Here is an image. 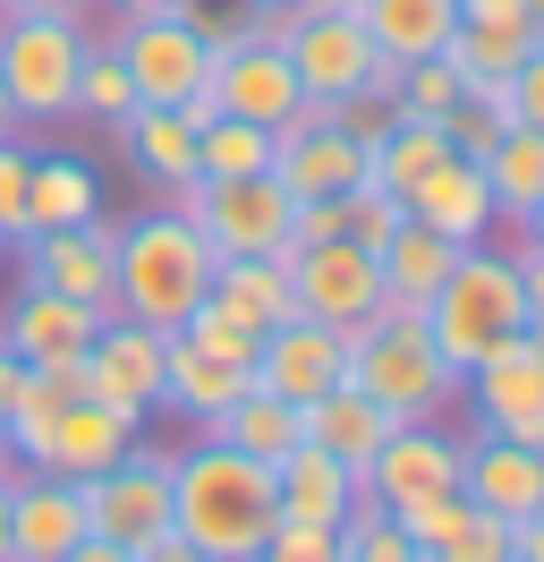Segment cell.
<instances>
[{
	"instance_id": "cell-32",
	"label": "cell",
	"mask_w": 544,
	"mask_h": 562,
	"mask_svg": "<svg viewBox=\"0 0 544 562\" xmlns=\"http://www.w3.org/2000/svg\"><path fill=\"white\" fill-rule=\"evenodd\" d=\"M120 154H128L145 179H162V188H188V179H196V128L162 103H136L128 120H120Z\"/></svg>"
},
{
	"instance_id": "cell-25",
	"label": "cell",
	"mask_w": 544,
	"mask_h": 562,
	"mask_svg": "<svg viewBox=\"0 0 544 562\" xmlns=\"http://www.w3.org/2000/svg\"><path fill=\"white\" fill-rule=\"evenodd\" d=\"M247 384H256V367L213 358V350H196L188 333H170V358H162V409H179L188 426H213Z\"/></svg>"
},
{
	"instance_id": "cell-37",
	"label": "cell",
	"mask_w": 544,
	"mask_h": 562,
	"mask_svg": "<svg viewBox=\"0 0 544 562\" xmlns=\"http://www.w3.org/2000/svg\"><path fill=\"white\" fill-rule=\"evenodd\" d=\"M392 103H400L408 120H442L451 103H468V77L451 69L442 52H434V60H408V69L392 77Z\"/></svg>"
},
{
	"instance_id": "cell-38",
	"label": "cell",
	"mask_w": 544,
	"mask_h": 562,
	"mask_svg": "<svg viewBox=\"0 0 544 562\" xmlns=\"http://www.w3.org/2000/svg\"><path fill=\"white\" fill-rule=\"evenodd\" d=\"M400 222H408V205L392 188H374V179H358V188L340 196V239H358V247H383Z\"/></svg>"
},
{
	"instance_id": "cell-39",
	"label": "cell",
	"mask_w": 544,
	"mask_h": 562,
	"mask_svg": "<svg viewBox=\"0 0 544 562\" xmlns=\"http://www.w3.org/2000/svg\"><path fill=\"white\" fill-rule=\"evenodd\" d=\"M340 537H349V562H426L400 528H392V512H383V503H366V494H358V512L340 520Z\"/></svg>"
},
{
	"instance_id": "cell-41",
	"label": "cell",
	"mask_w": 544,
	"mask_h": 562,
	"mask_svg": "<svg viewBox=\"0 0 544 562\" xmlns=\"http://www.w3.org/2000/svg\"><path fill=\"white\" fill-rule=\"evenodd\" d=\"M26 171H34V145L9 128L0 137V239H26Z\"/></svg>"
},
{
	"instance_id": "cell-12",
	"label": "cell",
	"mask_w": 544,
	"mask_h": 562,
	"mask_svg": "<svg viewBox=\"0 0 544 562\" xmlns=\"http://www.w3.org/2000/svg\"><path fill=\"white\" fill-rule=\"evenodd\" d=\"M272 179L290 196H349L366 179V145L340 128V103H298V120L272 137Z\"/></svg>"
},
{
	"instance_id": "cell-53",
	"label": "cell",
	"mask_w": 544,
	"mask_h": 562,
	"mask_svg": "<svg viewBox=\"0 0 544 562\" xmlns=\"http://www.w3.org/2000/svg\"><path fill=\"white\" fill-rule=\"evenodd\" d=\"M0 562H9V477H0Z\"/></svg>"
},
{
	"instance_id": "cell-2",
	"label": "cell",
	"mask_w": 544,
	"mask_h": 562,
	"mask_svg": "<svg viewBox=\"0 0 544 562\" xmlns=\"http://www.w3.org/2000/svg\"><path fill=\"white\" fill-rule=\"evenodd\" d=\"M213 265H222L213 239H204L179 205L136 213V222H120V239H111V316H136V324H154V333H179V324L204 307Z\"/></svg>"
},
{
	"instance_id": "cell-21",
	"label": "cell",
	"mask_w": 544,
	"mask_h": 562,
	"mask_svg": "<svg viewBox=\"0 0 544 562\" xmlns=\"http://www.w3.org/2000/svg\"><path fill=\"white\" fill-rule=\"evenodd\" d=\"M408 213H417L426 231H442V239L476 247L485 231H494V188H485V162H468V154H442L434 171L408 188Z\"/></svg>"
},
{
	"instance_id": "cell-9",
	"label": "cell",
	"mask_w": 544,
	"mask_h": 562,
	"mask_svg": "<svg viewBox=\"0 0 544 562\" xmlns=\"http://www.w3.org/2000/svg\"><path fill=\"white\" fill-rule=\"evenodd\" d=\"M77 494H86V528L111 537V546H128V554L179 537V528H170V452H145V443H136L128 460H111V469L86 477Z\"/></svg>"
},
{
	"instance_id": "cell-7",
	"label": "cell",
	"mask_w": 544,
	"mask_h": 562,
	"mask_svg": "<svg viewBox=\"0 0 544 562\" xmlns=\"http://www.w3.org/2000/svg\"><path fill=\"white\" fill-rule=\"evenodd\" d=\"M170 205L213 239V256H290V213H298V196L272 171L188 179V188H170Z\"/></svg>"
},
{
	"instance_id": "cell-1",
	"label": "cell",
	"mask_w": 544,
	"mask_h": 562,
	"mask_svg": "<svg viewBox=\"0 0 544 562\" xmlns=\"http://www.w3.org/2000/svg\"><path fill=\"white\" fill-rule=\"evenodd\" d=\"M170 528H179L204 562H256V554H264V537L281 528L272 469L204 435L196 452L170 460Z\"/></svg>"
},
{
	"instance_id": "cell-29",
	"label": "cell",
	"mask_w": 544,
	"mask_h": 562,
	"mask_svg": "<svg viewBox=\"0 0 544 562\" xmlns=\"http://www.w3.org/2000/svg\"><path fill=\"white\" fill-rule=\"evenodd\" d=\"M358 18H366L374 52H383L392 69H408V60H434L442 43H451L460 0H358Z\"/></svg>"
},
{
	"instance_id": "cell-40",
	"label": "cell",
	"mask_w": 544,
	"mask_h": 562,
	"mask_svg": "<svg viewBox=\"0 0 544 562\" xmlns=\"http://www.w3.org/2000/svg\"><path fill=\"white\" fill-rule=\"evenodd\" d=\"M256 562H349V537L340 528H306V520H281L264 537V554Z\"/></svg>"
},
{
	"instance_id": "cell-24",
	"label": "cell",
	"mask_w": 544,
	"mask_h": 562,
	"mask_svg": "<svg viewBox=\"0 0 544 562\" xmlns=\"http://www.w3.org/2000/svg\"><path fill=\"white\" fill-rule=\"evenodd\" d=\"M272 494H281V520H306V528H340L358 512V477L324 443H298V452L272 460Z\"/></svg>"
},
{
	"instance_id": "cell-19",
	"label": "cell",
	"mask_w": 544,
	"mask_h": 562,
	"mask_svg": "<svg viewBox=\"0 0 544 562\" xmlns=\"http://www.w3.org/2000/svg\"><path fill=\"white\" fill-rule=\"evenodd\" d=\"M460 494H468L476 512H494V520H536L544 512V452L536 443H502V435H485L476 426V443H460Z\"/></svg>"
},
{
	"instance_id": "cell-46",
	"label": "cell",
	"mask_w": 544,
	"mask_h": 562,
	"mask_svg": "<svg viewBox=\"0 0 544 562\" xmlns=\"http://www.w3.org/2000/svg\"><path fill=\"white\" fill-rule=\"evenodd\" d=\"M18 392H26V358H18L9 341H0V418L18 409Z\"/></svg>"
},
{
	"instance_id": "cell-50",
	"label": "cell",
	"mask_w": 544,
	"mask_h": 562,
	"mask_svg": "<svg viewBox=\"0 0 544 562\" xmlns=\"http://www.w3.org/2000/svg\"><path fill=\"white\" fill-rule=\"evenodd\" d=\"M120 18H170V9H196V0H111Z\"/></svg>"
},
{
	"instance_id": "cell-5",
	"label": "cell",
	"mask_w": 544,
	"mask_h": 562,
	"mask_svg": "<svg viewBox=\"0 0 544 562\" xmlns=\"http://www.w3.org/2000/svg\"><path fill=\"white\" fill-rule=\"evenodd\" d=\"M281 52L298 69L306 103H358V94H392V60L374 52L366 18L358 9H324V0H298L290 26H281Z\"/></svg>"
},
{
	"instance_id": "cell-17",
	"label": "cell",
	"mask_w": 544,
	"mask_h": 562,
	"mask_svg": "<svg viewBox=\"0 0 544 562\" xmlns=\"http://www.w3.org/2000/svg\"><path fill=\"white\" fill-rule=\"evenodd\" d=\"M213 103L230 111V120H256V128H290L306 103L298 69H290V52L281 43H230V52H213Z\"/></svg>"
},
{
	"instance_id": "cell-4",
	"label": "cell",
	"mask_w": 544,
	"mask_h": 562,
	"mask_svg": "<svg viewBox=\"0 0 544 562\" xmlns=\"http://www.w3.org/2000/svg\"><path fill=\"white\" fill-rule=\"evenodd\" d=\"M426 333L434 350L468 375L485 350H502L528 333V290H519V256L510 247H460V265L442 273V290L426 299Z\"/></svg>"
},
{
	"instance_id": "cell-48",
	"label": "cell",
	"mask_w": 544,
	"mask_h": 562,
	"mask_svg": "<svg viewBox=\"0 0 544 562\" xmlns=\"http://www.w3.org/2000/svg\"><path fill=\"white\" fill-rule=\"evenodd\" d=\"M60 562H136V554H128V546H111V537H77Z\"/></svg>"
},
{
	"instance_id": "cell-23",
	"label": "cell",
	"mask_w": 544,
	"mask_h": 562,
	"mask_svg": "<svg viewBox=\"0 0 544 562\" xmlns=\"http://www.w3.org/2000/svg\"><path fill=\"white\" fill-rule=\"evenodd\" d=\"M136 452V426L111 418L102 401H68L60 426H52V443L34 452V469H52V477H68V486H86V477H102L111 460Z\"/></svg>"
},
{
	"instance_id": "cell-44",
	"label": "cell",
	"mask_w": 544,
	"mask_h": 562,
	"mask_svg": "<svg viewBox=\"0 0 544 562\" xmlns=\"http://www.w3.org/2000/svg\"><path fill=\"white\" fill-rule=\"evenodd\" d=\"M502 94H510V128H544V43L519 60V69H510Z\"/></svg>"
},
{
	"instance_id": "cell-26",
	"label": "cell",
	"mask_w": 544,
	"mask_h": 562,
	"mask_svg": "<svg viewBox=\"0 0 544 562\" xmlns=\"http://www.w3.org/2000/svg\"><path fill=\"white\" fill-rule=\"evenodd\" d=\"M374 265H383V299H392V307H417V316H426V299L442 290V273L460 265V239H442V231H426V222L408 213L400 231L374 247Z\"/></svg>"
},
{
	"instance_id": "cell-16",
	"label": "cell",
	"mask_w": 544,
	"mask_h": 562,
	"mask_svg": "<svg viewBox=\"0 0 544 562\" xmlns=\"http://www.w3.org/2000/svg\"><path fill=\"white\" fill-rule=\"evenodd\" d=\"M111 239H120V222H68V231H26V239H9L26 256V281L43 290H60V299H86L111 316Z\"/></svg>"
},
{
	"instance_id": "cell-31",
	"label": "cell",
	"mask_w": 544,
	"mask_h": 562,
	"mask_svg": "<svg viewBox=\"0 0 544 562\" xmlns=\"http://www.w3.org/2000/svg\"><path fill=\"white\" fill-rule=\"evenodd\" d=\"M536 52V26L528 18H460L451 43H442V60L468 77V86H510V69Z\"/></svg>"
},
{
	"instance_id": "cell-55",
	"label": "cell",
	"mask_w": 544,
	"mask_h": 562,
	"mask_svg": "<svg viewBox=\"0 0 544 562\" xmlns=\"http://www.w3.org/2000/svg\"><path fill=\"white\" fill-rule=\"evenodd\" d=\"M9 128H18V111H9V94H0V137H9Z\"/></svg>"
},
{
	"instance_id": "cell-58",
	"label": "cell",
	"mask_w": 544,
	"mask_h": 562,
	"mask_svg": "<svg viewBox=\"0 0 544 562\" xmlns=\"http://www.w3.org/2000/svg\"><path fill=\"white\" fill-rule=\"evenodd\" d=\"M0 18H9V0H0Z\"/></svg>"
},
{
	"instance_id": "cell-14",
	"label": "cell",
	"mask_w": 544,
	"mask_h": 562,
	"mask_svg": "<svg viewBox=\"0 0 544 562\" xmlns=\"http://www.w3.org/2000/svg\"><path fill=\"white\" fill-rule=\"evenodd\" d=\"M256 384L281 392V401H324L332 384H349V333L340 324H315V316H290L256 341Z\"/></svg>"
},
{
	"instance_id": "cell-20",
	"label": "cell",
	"mask_w": 544,
	"mask_h": 562,
	"mask_svg": "<svg viewBox=\"0 0 544 562\" xmlns=\"http://www.w3.org/2000/svg\"><path fill=\"white\" fill-rule=\"evenodd\" d=\"M102 333V307H86V299H60V290H43V281H26L18 299H9V316H0V341L26 358V367H60V358H86Z\"/></svg>"
},
{
	"instance_id": "cell-35",
	"label": "cell",
	"mask_w": 544,
	"mask_h": 562,
	"mask_svg": "<svg viewBox=\"0 0 544 562\" xmlns=\"http://www.w3.org/2000/svg\"><path fill=\"white\" fill-rule=\"evenodd\" d=\"M247 171H272V128L256 120H204L196 128V179H247Z\"/></svg>"
},
{
	"instance_id": "cell-28",
	"label": "cell",
	"mask_w": 544,
	"mask_h": 562,
	"mask_svg": "<svg viewBox=\"0 0 544 562\" xmlns=\"http://www.w3.org/2000/svg\"><path fill=\"white\" fill-rule=\"evenodd\" d=\"M204 435L272 469L281 452H298V443H306V409H298V401H281V392H264V384H247V392L230 401V409H222V418L204 426Z\"/></svg>"
},
{
	"instance_id": "cell-30",
	"label": "cell",
	"mask_w": 544,
	"mask_h": 562,
	"mask_svg": "<svg viewBox=\"0 0 544 562\" xmlns=\"http://www.w3.org/2000/svg\"><path fill=\"white\" fill-rule=\"evenodd\" d=\"M102 213V179L86 154H34L26 171V231H68Z\"/></svg>"
},
{
	"instance_id": "cell-52",
	"label": "cell",
	"mask_w": 544,
	"mask_h": 562,
	"mask_svg": "<svg viewBox=\"0 0 544 562\" xmlns=\"http://www.w3.org/2000/svg\"><path fill=\"white\" fill-rule=\"evenodd\" d=\"M519 239H528V247H536V256H544V205L528 213V222H519Z\"/></svg>"
},
{
	"instance_id": "cell-10",
	"label": "cell",
	"mask_w": 544,
	"mask_h": 562,
	"mask_svg": "<svg viewBox=\"0 0 544 562\" xmlns=\"http://www.w3.org/2000/svg\"><path fill=\"white\" fill-rule=\"evenodd\" d=\"M162 358H170V333L136 316H102L94 350H86V401H102L111 418L145 426L162 409Z\"/></svg>"
},
{
	"instance_id": "cell-3",
	"label": "cell",
	"mask_w": 544,
	"mask_h": 562,
	"mask_svg": "<svg viewBox=\"0 0 544 562\" xmlns=\"http://www.w3.org/2000/svg\"><path fill=\"white\" fill-rule=\"evenodd\" d=\"M349 384L366 392L392 426H426L468 392V375L434 350V333H426L417 307H392V299H383V307L349 333Z\"/></svg>"
},
{
	"instance_id": "cell-59",
	"label": "cell",
	"mask_w": 544,
	"mask_h": 562,
	"mask_svg": "<svg viewBox=\"0 0 544 562\" xmlns=\"http://www.w3.org/2000/svg\"><path fill=\"white\" fill-rule=\"evenodd\" d=\"M0 247H9V239H0Z\"/></svg>"
},
{
	"instance_id": "cell-22",
	"label": "cell",
	"mask_w": 544,
	"mask_h": 562,
	"mask_svg": "<svg viewBox=\"0 0 544 562\" xmlns=\"http://www.w3.org/2000/svg\"><path fill=\"white\" fill-rule=\"evenodd\" d=\"M204 307H222L230 324H247L256 341H264L272 324L298 316V290H290V256H222L213 265V290H204Z\"/></svg>"
},
{
	"instance_id": "cell-18",
	"label": "cell",
	"mask_w": 544,
	"mask_h": 562,
	"mask_svg": "<svg viewBox=\"0 0 544 562\" xmlns=\"http://www.w3.org/2000/svg\"><path fill=\"white\" fill-rule=\"evenodd\" d=\"M86 528V494L52 477V469H18L9 477V562H60Z\"/></svg>"
},
{
	"instance_id": "cell-8",
	"label": "cell",
	"mask_w": 544,
	"mask_h": 562,
	"mask_svg": "<svg viewBox=\"0 0 544 562\" xmlns=\"http://www.w3.org/2000/svg\"><path fill=\"white\" fill-rule=\"evenodd\" d=\"M111 52H120V69L136 77V103H162V111H179L204 77H213V43H204L196 9L120 18V26H111Z\"/></svg>"
},
{
	"instance_id": "cell-6",
	"label": "cell",
	"mask_w": 544,
	"mask_h": 562,
	"mask_svg": "<svg viewBox=\"0 0 544 562\" xmlns=\"http://www.w3.org/2000/svg\"><path fill=\"white\" fill-rule=\"evenodd\" d=\"M86 26L77 18H34V9H9L0 18V94L26 120H68L77 111V69H86Z\"/></svg>"
},
{
	"instance_id": "cell-15",
	"label": "cell",
	"mask_w": 544,
	"mask_h": 562,
	"mask_svg": "<svg viewBox=\"0 0 544 562\" xmlns=\"http://www.w3.org/2000/svg\"><path fill=\"white\" fill-rule=\"evenodd\" d=\"M358 494L383 503V512L426 503V494H460V435H442L434 418H426V426H392V443L366 460Z\"/></svg>"
},
{
	"instance_id": "cell-33",
	"label": "cell",
	"mask_w": 544,
	"mask_h": 562,
	"mask_svg": "<svg viewBox=\"0 0 544 562\" xmlns=\"http://www.w3.org/2000/svg\"><path fill=\"white\" fill-rule=\"evenodd\" d=\"M485 188H494V222H528L544 205V128H510L494 154H485Z\"/></svg>"
},
{
	"instance_id": "cell-27",
	"label": "cell",
	"mask_w": 544,
	"mask_h": 562,
	"mask_svg": "<svg viewBox=\"0 0 544 562\" xmlns=\"http://www.w3.org/2000/svg\"><path fill=\"white\" fill-rule=\"evenodd\" d=\"M306 443H324L349 477H366V460L392 443V418H383L358 384H332L324 401H306Z\"/></svg>"
},
{
	"instance_id": "cell-47",
	"label": "cell",
	"mask_w": 544,
	"mask_h": 562,
	"mask_svg": "<svg viewBox=\"0 0 544 562\" xmlns=\"http://www.w3.org/2000/svg\"><path fill=\"white\" fill-rule=\"evenodd\" d=\"M510 562H544V512L510 528Z\"/></svg>"
},
{
	"instance_id": "cell-11",
	"label": "cell",
	"mask_w": 544,
	"mask_h": 562,
	"mask_svg": "<svg viewBox=\"0 0 544 562\" xmlns=\"http://www.w3.org/2000/svg\"><path fill=\"white\" fill-rule=\"evenodd\" d=\"M290 290H298V316L358 333L383 307V265L358 239H315V247H290Z\"/></svg>"
},
{
	"instance_id": "cell-42",
	"label": "cell",
	"mask_w": 544,
	"mask_h": 562,
	"mask_svg": "<svg viewBox=\"0 0 544 562\" xmlns=\"http://www.w3.org/2000/svg\"><path fill=\"white\" fill-rule=\"evenodd\" d=\"M426 562H510V520H494V512H476V503H468L460 537H451V546H434Z\"/></svg>"
},
{
	"instance_id": "cell-36",
	"label": "cell",
	"mask_w": 544,
	"mask_h": 562,
	"mask_svg": "<svg viewBox=\"0 0 544 562\" xmlns=\"http://www.w3.org/2000/svg\"><path fill=\"white\" fill-rule=\"evenodd\" d=\"M77 111H86V120H111V128L136 111V77L120 69V52H111V43H86V69H77Z\"/></svg>"
},
{
	"instance_id": "cell-54",
	"label": "cell",
	"mask_w": 544,
	"mask_h": 562,
	"mask_svg": "<svg viewBox=\"0 0 544 562\" xmlns=\"http://www.w3.org/2000/svg\"><path fill=\"white\" fill-rule=\"evenodd\" d=\"M0 477H18V452H9V435H0Z\"/></svg>"
},
{
	"instance_id": "cell-51",
	"label": "cell",
	"mask_w": 544,
	"mask_h": 562,
	"mask_svg": "<svg viewBox=\"0 0 544 562\" xmlns=\"http://www.w3.org/2000/svg\"><path fill=\"white\" fill-rule=\"evenodd\" d=\"M9 9H34V18H86V0H9Z\"/></svg>"
},
{
	"instance_id": "cell-56",
	"label": "cell",
	"mask_w": 544,
	"mask_h": 562,
	"mask_svg": "<svg viewBox=\"0 0 544 562\" xmlns=\"http://www.w3.org/2000/svg\"><path fill=\"white\" fill-rule=\"evenodd\" d=\"M324 9H358V0H324Z\"/></svg>"
},
{
	"instance_id": "cell-13",
	"label": "cell",
	"mask_w": 544,
	"mask_h": 562,
	"mask_svg": "<svg viewBox=\"0 0 544 562\" xmlns=\"http://www.w3.org/2000/svg\"><path fill=\"white\" fill-rule=\"evenodd\" d=\"M476 384V426L485 435H502V443H536L544 452V341H502V350H485L468 367Z\"/></svg>"
},
{
	"instance_id": "cell-49",
	"label": "cell",
	"mask_w": 544,
	"mask_h": 562,
	"mask_svg": "<svg viewBox=\"0 0 544 562\" xmlns=\"http://www.w3.org/2000/svg\"><path fill=\"white\" fill-rule=\"evenodd\" d=\"M136 562H204V554H196V546H188V537H162V546H145V554H136Z\"/></svg>"
},
{
	"instance_id": "cell-57",
	"label": "cell",
	"mask_w": 544,
	"mask_h": 562,
	"mask_svg": "<svg viewBox=\"0 0 544 562\" xmlns=\"http://www.w3.org/2000/svg\"><path fill=\"white\" fill-rule=\"evenodd\" d=\"M272 9H298V0H272Z\"/></svg>"
},
{
	"instance_id": "cell-34",
	"label": "cell",
	"mask_w": 544,
	"mask_h": 562,
	"mask_svg": "<svg viewBox=\"0 0 544 562\" xmlns=\"http://www.w3.org/2000/svg\"><path fill=\"white\" fill-rule=\"evenodd\" d=\"M442 154H451L442 120H408V111H400V120H392V128H383V137L366 145V179H374V188H392V196L408 205V188L434 171Z\"/></svg>"
},
{
	"instance_id": "cell-45",
	"label": "cell",
	"mask_w": 544,
	"mask_h": 562,
	"mask_svg": "<svg viewBox=\"0 0 544 562\" xmlns=\"http://www.w3.org/2000/svg\"><path fill=\"white\" fill-rule=\"evenodd\" d=\"M510 256H519V290H528V341H544V256L528 239L510 247Z\"/></svg>"
},
{
	"instance_id": "cell-43",
	"label": "cell",
	"mask_w": 544,
	"mask_h": 562,
	"mask_svg": "<svg viewBox=\"0 0 544 562\" xmlns=\"http://www.w3.org/2000/svg\"><path fill=\"white\" fill-rule=\"evenodd\" d=\"M179 333H188L196 350H213V358H238V367H256V333H247V324H230L222 307H196V316L179 324Z\"/></svg>"
}]
</instances>
